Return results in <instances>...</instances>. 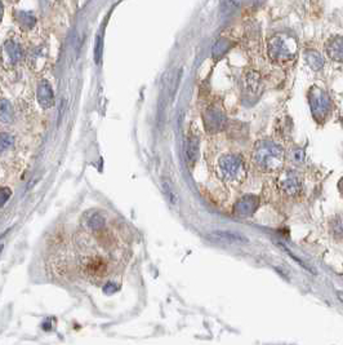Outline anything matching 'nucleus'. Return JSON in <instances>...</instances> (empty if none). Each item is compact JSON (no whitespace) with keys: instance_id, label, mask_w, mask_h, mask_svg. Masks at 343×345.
<instances>
[{"instance_id":"nucleus-1","label":"nucleus","mask_w":343,"mask_h":345,"mask_svg":"<svg viewBox=\"0 0 343 345\" xmlns=\"http://www.w3.org/2000/svg\"><path fill=\"white\" fill-rule=\"evenodd\" d=\"M284 150L279 144L270 140H261L253 149V162L257 167L266 172L277 171L284 163Z\"/></svg>"},{"instance_id":"nucleus-2","label":"nucleus","mask_w":343,"mask_h":345,"mask_svg":"<svg viewBox=\"0 0 343 345\" xmlns=\"http://www.w3.org/2000/svg\"><path fill=\"white\" fill-rule=\"evenodd\" d=\"M298 51V43L294 36L286 32H279L271 36L267 44V52L271 61L276 64H286L294 60Z\"/></svg>"},{"instance_id":"nucleus-3","label":"nucleus","mask_w":343,"mask_h":345,"mask_svg":"<svg viewBox=\"0 0 343 345\" xmlns=\"http://www.w3.org/2000/svg\"><path fill=\"white\" fill-rule=\"evenodd\" d=\"M218 174L228 184H239L247 176L245 163L239 155H222L218 159Z\"/></svg>"},{"instance_id":"nucleus-4","label":"nucleus","mask_w":343,"mask_h":345,"mask_svg":"<svg viewBox=\"0 0 343 345\" xmlns=\"http://www.w3.org/2000/svg\"><path fill=\"white\" fill-rule=\"evenodd\" d=\"M308 100H310V107H311L314 119L323 124L329 118L333 110V102H332L331 97L324 89L312 87L308 93Z\"/></svg>"},{"instance_id":"nucleus-5","label":"nucleus","mask_w":343,"mask_h":345,"mask_svg":"<svg viewBox=\"0 0 343 345\" xmlns=\"http://www.w3.org/2000/svg\"><path fill=\"white\" fill-rule=\"evenodd\" d=\"M204 124H206V129L209 132H219L227 126V118L219 107L212 106L206 109L204 114Z\"/></svg>"},{"instance_id":"nucleus-6","label":"nucleus","mask_w":343,"mask_h":345,"mask_svg":"<svg viewBox=\"0 0 343 345\" xmlns=\"http://www.w3.org/2000/svg\"><path fill=\"white\" fill-rule=\"evenodd\" d=\"M206 238L210 239L212 242L228 243V245L248 242L247 237L243 236L241 233L232 232V230H214V232L209 233Z\"/></svg>"},{"instance_id":"nucleus-7","label":"nucleus","mask_w":343,"mask_h":345,"mask_svg":"<svg viewBox=\"0 0 343 345\" xmlns=\"http://www.w3.org/2000/svg\"><path fill=\"white\" fill-rule=\"evenodd\" d=\"M260 199L256 195H245L241 199H239L235 204V213L240 217L252 216L256 210L258 208Z\"/></svg>"},{"instance_id":"nucleus-8","label":"nucleus","mask_w":343,"mask_h":345,"mask_svg":"<svg viewBox=\"0 0 343 345\" xmlns=\"http://www.w3.org/2000/svg\"><path fill=\"white\" fill-rule=\"evenodd\" d=\"M280 187L288 195H297L301 191V180L294 171H286L280 177Z\"/></svg>"},{"instance_id":"nucleus-9","label":"nucleus","mask_w":343,"mask_h":345,"mask_svg":"<svg viewBox=\"0 0 343 345\" xmlns=\"http://www.w3.org/2000/svg\"><path fill=\"white\" fill-rule=\"evenodd\" d=\"M325 51L331 60L338 64H343V36H332L325 44Z\"/></svg>"},{"instance_id":"nucleus-10","label":"nucleus","mask_w":343,"mask_h":345,"mask_svg":"<svg viewBox=\"0 0 343 345\" xmlns=\"http://www.w3.org/2000/svg\"><path fill=\"white\" fill-rule=\"evenodd\" d=\"M36 97H38L39 105L43 109H49L55 103V94H53V89H52L51 84L48 82H40L38 87V92H36Z\"/></svg>"},{"instance_id":"nucleus-11","label":"nucleus","mask_w":343,"mask_h":345,"mask_svg":"<svg viewBox=\"0 0 343 345\" xmlns=\"http://www.w3.org/2000/svg\"><path fill=\"white\" fill-rule=\"evenodd\" d=\"M4 56L9 60L10 64L13 65L18 64V62L22 60V56H23L21 45L17 44L16 42H12V40L5 42V44H4Z\"/></svg>"},{"instance_id":"nucleus-12","label":"nucleus","mask_w":343,"mask_h":345,"mask_svg":"<svg viewBox=\"0 0 343 345\" xmlns=\"http://www.w3.org/2000/svg\"><path fill=\"white\" fill-rule=\"evenodd\" d=\"M305 60L307 65L312 70L318 71L324 66V57L320 52L314 51V49H308L305 53Z\"/></svg>"},{"instance_id":"nucleus-13","label":"nucleus","mask_w":343,"mask_h":345,"mask_svg":"<svg viewBox=\"0 0 343 345\" xmlns=\"http://www.w3.org/2000/svg\"><path fill=\"white\" fill-rule=\"evenodd\" d=\"M16 21L21 29L29 31V30H31L32 27L35 26L36 18L34 17L32 13L23 12V10H21V12L16 13Z\"/></svg>"},{"instance_id":"nucleus-14","label":"nucleus","mask_w":343,"mask_h":345,"mask_svg":"<svg viewBox=\"0 0 343 345\" xmlns=\"http://www.w3.org/2000/svg\"><path fill=\"white\" fill-rule=\"evenodd\" d=\"M198 154H199V140L196 137H190L187 140L186 146V159L190 166L195 163L196 159H198Z\"/></svg>"},{"instance_id":"nucleus-15","label":"nucleus","mask_w":343,"mask_h":345,"mask_svg":"<svg viewBox=\"0 0 343 345\" xmlns=\"http://www.w3.org/2000/svg\"><path fill=\"white\" fill-rule=\"evenodd\" d=\"M85 225L93 232L101 230L105 226V217L100 212H90L85 217Z\"/></svg>"},{"instance_id":"nucleus-16","label":"nucleus","mask_w":343,"mask_h":345,"mask_svg":"<svg viewBox=\"0 0 343 345\" xmlns=\"http://www.w3.org/2000/svg\"><path fill=\"white\" fill-rule=\"evenodd\" d=\"M0 119L3 123H10L13 119V110L10 103L6 100L1 101V115H0Z\"/></svg>"},{"instance_id":"nucleus-17","label":"nucleus","mask_w":343,"mask_h":345,"mask_svg":"<svg viewBox=\"0 0 343 345\" xmlns=\"http://www.w3.org/2000/svg\"><path fill=\"white\" fill-rule=\"evenodd\" d=\"M228 48H230L228 47V42L225 40V39L215 43V45L213 47V57H214V60H219L228 51Z\"/></svg>"},{"instance_id":"nucleus-18","label":"nucleus","mask_w":343,"mask_h":345,"mask_svg":"<svg viewBox=\"0 0 343 345\" xmlns=\"http://www.w3.org/2000/svg\"><path fill=\"white\" fill-rule=\"evenodd\" d=\"M240 5V0H222L221 9L223 13H231Z\"/></svg>"},{"instance_id":"nucleus-19","label":"nucleus","mask_w":343,"mask_h":345,"mask_svg":"<svg viewBox=\"0 0 343 345\" xmlns=\"http://www.w3.org/2000/svg\"><path fill=\"white\" fill-rule=\"evenodd\" d=\"M102 51H103L102 35H101V34H98V35H97V38H96V45H94V61H96L97 65H100V62H101Z\"/></svg>"},{"instance_id":"nucleus-20","label":"nucleus","mask_w":343,"mask_h":345,"mask_svg":"<svg viewBox=\"0 0 343 345\" xmlns=\"http://www.w3.org/2000/svg\"><path fill=\"white\" fill-rule=\"evenodd\" d=\"M163 189H164V194H165V197L169 199L170 203L176 204L177 203V194H176V191L173 190V187L170 186L168 182H164Z\"/></svg>"},{"instance_id":"nucleus-21","label":"nucleus","mask_w":343,"mask_h":345,"mask_svg":"<svg viewBox=\"0 0 343 345\" xmlns=\"http://www.w3.org/2000/svg\"><path fill=\"white\" fill-rule=\"evenodd\" d=\"M290 159H292L294 163H297V165L303 163V161H305V152L299 148L293 149L292 152H290Z\"/></svg>"},{"instance_id":"nucleus-22","label":"nucleus","mask_w":343,"mask_h":345,"mask_svg":"<svg viewBox=\"0 0 343 345\" xmlns=\"http://www.w3.org/2000/svg\"><path fill=\"white\" fill-rule=\"evenodd\" d=\"M332 230H333V234L336 238H343V223L341 220L333 221V224H332Z\"/></svg>"},{"instance_id":"nucleus-23","label":"nucleus","mask_w":343,"mask_h":345,"mask_svg":"<svg viewBox=\"0 0 343 345\" xmlns=\"http://www.w3.org/2000/svg\"><path fill=\"white\" fill-rule=\"evenodd\" d=\"M13 144H14V139H13L12 136L8 135V133H3L1 135V150H6Z\"/></svg>"},{"instance_id":"nucleus-24","label":"nucleus","mask_w":343,"mask_h":345,"mask_svg":"<svg viewBox=\"0 0 343 345\" xmlns=\"http://www.w3.org/2000/svg\"><path fill=\"white\" fill-rule=\"evenodd\" d=\"M118 290L119 287L115 283H114V282H109V283H106L105 286H103V292H105L106 295L114 294V292H116Z\"/></svg>"},{"instance_id":"nucleus-25","label":"nucleus","mask_w":343,"mask_h":345,"mask_svg":"<svg viewBox=\"0 0 343 345\" xmlns=\"http://www.w3.org/2000/svg\"><path fill=\"white\" fill-rule=\"evenodd\" d=\"M1 194H3V198H1V200H3V206H4L6 200H8V198L10 197V191L8 190V189H5V187H4L3 190H1Z\"/></svg>"},{"instance_id":"nucleus-26","label":"nucleus","mask_w":343,"mask_h":345,"mask_svg":"<svg viewBox=\"0 0 343 345\" xmlns=\"http://www.w3.org/2000/svg\"><path fill=\"white\" fill-rule=\"evenodd\" d=\"M338 186H340L341 194H342V197H343V178H341V181H340V184H338Z\"/></svg>"},{"instance_id":"nucleus-27","label":"nucleus","mask_w":343,"mask_h":345,"mask_svg":"<svg viewBox=\"0 0 343 345\" xmlns=\"http://www.w3.org/2000/svg\"><path fill=\"white\" fill-rule=\"evenodd\" d=\"M338 296H340V299H341V300L343 301V292H338Z\"/></svg>"}]
</instances>
